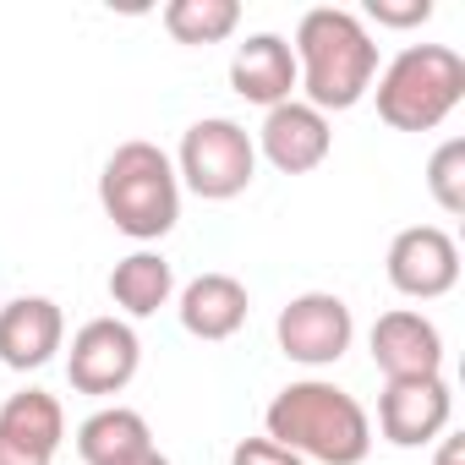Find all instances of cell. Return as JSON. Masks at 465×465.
Returning <instances> with one entry per match:
<instances>
[{
    "label": "cell",
    "instance_id": "obj_1",
    "mask_svg": "<svg viewBox=\"0 0 465 465\" xmlns=\"http://www.w3.org/2000/svg\"><path fill=\"white\" fill-rule=\"evenodd\" d=\"M263 438L285 443L291 454L302 460H318V465H361L372 454V416L367 405L329 383V378H302V383H285L269 411H263Z\"/></svg>",
    "mask_w": 465,
    "mask_h": 465
},
{
    "label": "cell",
    "instance_id": "obj_2",
    "mask_svg": "<svg viewBox=\"0 0 465 465\" xmlns=\"http://www.w3.org/2000/svg\"><path fill=\"white\" fill-rule=\"evenodd\" d=\"M296 88L312 110H356L378 77V45L367 23L345 6H312L296 23Z\"/></svg>",
    "mask_w": 465,
    "mask_h": 465
},
{
    "label": "cell",
    "instance_id": "obj_3",
    "mask_svg": "<svg viewBox=\"0 0 465 465\" xmlns=\"http://www.w3.org/2000/svg\"><path fill=\"white\" fill-rule=\"evenodd\" d=\"M99 208L104 219L132 242H164L175 219H181V175H175V159L148 143V137H132L121 143L104 170H99Z\"/></svg>",
    "mask_w": 465,
    "mask_h": 465
},
{
    "label": "cell",
    "instance_id": "obj_4",
    "mask_svg": "<svg viewBox=\"0 0 465 465\" xmlns=\"http://www.w3.org/2000/svg\"><path fill=\"white\" fill-rule=\"evenodd\" d=\"M378 121L394 132H432L465 99V61L449 45H405L378 77Z\"/></svg>",
    "mask_w": 465,
    "mask_h": 465
},
{
    "label": "cell",
    "instance_id": "obj_5",
    "mask_svg": "<svg viewBox=\"0 0 465 465\" xmlns=\"http://www.w3.org/2000/svg\"><path fill=\"white\" fill-rule=\"evenodd\" d=\"M175 175L203 203H230V197H242L252 186V175H258V143H252V132L242 121H230V115L192 121L181 132V148H175Z\"/></svg>",
    "mask_w": 465,
    "mask_h": 465
},
{
    "label": "cell",
    "instance_id": "obj_6",
    "mask_svg": "<svg viewBox=\"0 0 465 465\" xmlns=\"http://www.w3.org/2000/svg\"><path fill=\"white\" fill-rule=\"evenodd\" d=\"M274 340L296 367H334L351 340H356V318L345 307V296L334 291H302L280 307L274 318Z\"/></svg>",
    "mask_w": 465,
    "mask_h": 465
},
{
    "label": "cell",
    "instance_id": "obj_7",
    "mask_svg": "<svg viewBox=\"0 0 465 465\" xmlns=\"http://www.w3.org/2000/svg\"><path fill=\"white\" fill-rule=\"evenodd\" d=\"M143 367V340L126 318H88L77 334H72V351H66V378L77 394H94V400H110L121 394Z\"/></svg>",
    "mask_w": 465,
    "mask_h": 465
},
{
    "label": "cell",
    "instance_id": "obj_8",
    "mask_svg": "<svg viewBox=\"0 0 465 465\" xmlns=\"http://www.w3.org/2000/svg\"><path fill=\"white\" fill-rule=\"evenodd\" d=\"M389 285L411 302H438L460 285V247L443 224H405L389 242Z\"/></svg>",
    "mask_w": 465,
    "mask_h": 465
},
{
    "label": "cell",
    "instance_id": "obj_9",
    "mask_svg": "<svg viewBox=\"0 0 465 465\" xmlns=\"http://www.w3.org/2000/svg\"><path fill=\"white\" fill-rule=\"evenodd\" d=\"M454 421V394L449 378H405V383H383L378 394V432L394 449H427L449 432Z\"/></svg>",
    "mask_w": 465,
    "mask_h": 465
},
{
    "label": "cell",
    "instance_id": "obj_10",
    "mask_svg": "<svg viewBox=\"0 0 465 465\" xmlns=\"http://www.w3.org/2000/svg\"><path fill=\"white\" fill-rule=\"evenodd\" d=\"M252 143L280 175H307V170H318L334 153V126L307 99H285V104L263 110V126H258Z\"/></svg>",
    "mask_w": 465,
    "mask_h": 465
},
{
    "label": "cell",
    "instance_id": "obj_11",
    "mask_svg": "<svg viewBox=\"0 0 465 465\" xmlns=\"http://www.w3.org/2000/svg\"><path fill=\"white\" fill-rule=\"evenodd\" d=\"M372 345V367L383 372V383H405V378H438L443 372V334L427 312L416 307H394L372 323L367 334Z\"/></svg>",
    "mask_w": 465,
    "mask_h": 465
},
{
    "label": "cell",
    "instance_id": "obj_12",
    "mask_svg": "<svg viewBox=\"0 0 465 465\" xmlns=\"http://www.w3.org/2000/svg\"><path fill=\"white\" fill-rule=\"evenodd\" d=\"M66 411L50 389H17L0 405V465H55Z\"/></svg>",
    "mask_w": 465,
    "mask_h": 465
},
{
    "label": "cell",
    "instance_id": "obj_13",
    "mask_svg": "<svg viewBox=\"0 0 465 465\" xmlns=\"http://www.w3.org/2000/svg\"><path fill=\"white\" fill-rule=\"evenodd\" d=\"M66 345V312L50 296H17L0 307V361L12 372H39Z\"/></svg>",
    "mask_w": 465,
    "mask_h": 465
},
{
    "label": "cell",
    "instance_id": "obj_14",
    "mask_svg": "<svg viewBox=\"0 0 465 465\" xmlns=\"http://www.w3.org/2000/svg\"><path fill=\"white\" fill-rule=\"evenodd\" d=\"M175 312H181V329H186L192 340L219 345V340H236V334L247 329L252 296H247V285H242L236 274H219V269H213V274H197V280L181 285Z\"/></svg>",
    "mask_w": 465,
    "mask_h": 465
},
{
    "label": "cell",
    "instance_id": "obj_15",
    "mask_svg": "<svg viewBox=\"0 0 465 465\" xmlns=\"http://www.w3.org/2000/svg\"><path fill=\"white\" fill-rule=\"evenodd\" d=\"M230 88H236L247 104H263V110L296 99L291 39H280V34H247V45H236V55H230Z\"/></svg>",
    "mask_w": 465,
    "mask_h": 465
},
{
    "label": "cell",
    "instance_id": "obj_16",
    "mask_svg": "<svg viewBox=\"0 0 465 465\" xmlns=\"http://www.w3.org/2000/svg\"><path fill=\"white\" fill-rule=\"evenodd\" d=\"M153 449V427L143 411L132 405H99L83 427H77V454L83 465H115V460H132Z\"/></svg>",
    "mask_w": 465,
    "mask_h": 465
},
{
    "label": "cell",
    "instance_id": "obj_17",
    "mask_svg": "<svg viewBox=\"0 0 465 465\" xmlns=\"http://www.w3.org/2000/svg\"><path fill=\"white\" fill-rule=\"evenodd\" d=\"M170 296H175V269L164 263V252L137 247L132 258L110 269V302L126 318H153L159 307H170Z\"/></svg>",
    "mask_w": 465,
    "mask_h": 465
},
{
    "label": "cell",
    "instance_id": "obj_18",
    "mask_svg": "<svg viewBox=\"0 0 465 465\" xmlns=\"http://www.w3.org/2000/svg\"><path fill=\"white\" fill-rule=\"evenodd\" d=\"M242 28L236 0H170L164 6V34L175 45H224Z\"/></svg>",
    "mask_w": 465,
    "mask_h": 465
},
{
    "label": "cell",
    "instance_id": "obj_19",
    "mask_svg": "<svg viewBox=\"0 0 465 465\" xmlns=\"http://www.w3.org/2000/svg\"><path fill=\"white\" fill-rule=\"evenodd\" d=\"M427 192H432V203L449 219L465 213V137H449V143L432 148V159H427Z\"/></svg>",
    "mask_w": 465,
    "mask_h": 465
},
{
    "label": "cell",
    "instance_id": "obj_20",
    "mask_svg": "<svg viewBox=\"0 0 465 465\" xmlns=\"http://www.w3.org/2000/svg\"><path fill=\"white\" fill-rule=\"evenodd\" d=\"M367 17L378 28H421L432 23V0H367Z\"/></svg>",
    "mask_w": 465,
    "mask_h": 465
},
{
    "label": "cell",
    "instance_id": "obj_21",
    "mask_svg": "<svg viewBox=\"0 0 465 465\" xmlns=\"http://www.w3.org/2000/svg\"><path fill=\"white\" fill-rule=\"evenodd\" d=\"M230 465H307V460L291 454V449L274 443V438H242L236 449H230Z\"/></svg>",
    "mask_w": 465,
    "mask_h": 465
},
{
    "label": "cell",
    "instance_id": "obj_22",
    "mask_svg": "<svg viewBox=\"0 0 465 465\" xmlns=\"http://www.w3.org/2000/svg\"><path fill=\"white\" fill-rule=\"evenodd\" d=\"M432 465H465V438L443 432V438H438V454H432Z\"/></svg>",
    "mask_w": 465,
    "mask_h": 465
},
{
    "label": "cell",
    "instance_id": "obj_23",
    "mask_svg": "<svg viewBox=\"0 0 465 465\" xmlns=\"http://www.w3.org/2000/svg\"><path fill=\"white\" fill-rule=\"evenodd\" d=\"M115 465H170V460H164L159 443H153V449H143V454H132V460H115Z\"/></svg>",
    "mask_w": 465,
    "mask_h": 465
}]
</instances>
